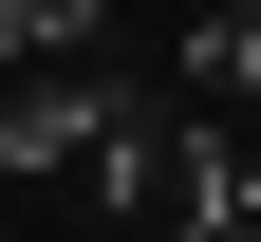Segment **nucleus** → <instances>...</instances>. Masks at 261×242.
<instances>
[{"mask_svg": "<svg viewBox=\"0 0 261 242\" xmlns=\"http://www.w3.org/2000/svg\"><path fill=\"white\" fill-rule=\"evenodd\" d=\"M93 112H112V56H19V75H0V186H19V168H75Z\"/></svg>", "mask_w": 261, "mask_h": 242, "instance_id": "f257e3e1", "label": "nucleus"}, {"mask_svg": "<svg viewBox=\"0 0 261 242\" xmlns=\"http://www.w3.org/2000/svg\"><path fill=\"white\" fill-rule=\"evenodd\" d=\"M168 242H261V186H243V205H187Z\"/></svg>", "mask_w": 261, "mask_h": 242, "instance_id": "f03ea898", "label": "nucleus"}]
</instances>
